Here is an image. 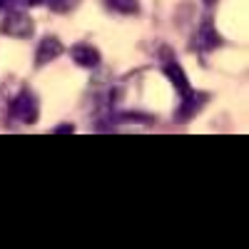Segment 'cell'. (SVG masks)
I'll return each mask as SVG.
<instances>
[{
  "label": "cell",
  "instance_id": "1",
  "mask_svg": "<svg viewBox=\"0 0 249 249\" xmlns=\"http://www.w3.org/2000/svg\"><path fill=\"white\" fill-rule=\"evenodd\" d=\"M0 33L8 35V37H18V40H25L35 33V23L28 13H10L3 23H0Z\"/></svg>",
  "mask_w": 249,
  "mask_h": 249
},
{
  "label": "cell",
  "instance_id": "2",
  "mask_svg": "<svg viewBox=\"0 0 249 249\" xmlns=\"http://www.w3.org/2000/svg\"><path fill=\"white\" fill-rule=\"evenodd\" d=\"M40 107H37V97L33 95V92H20L15 100H13V105H10V115L15 117V120H20L23 124H33V122H37V112Z\"/></svg>",
  "mask_w": 249,
  "mask_h": 249
},
{
  "label": "cell",
  "instance_id": "3",
  "mask_svg": "<svg viewBox=\"0 0 249 249\" xmlns=\"http://www.w3.org/2000/svg\"><path fill=\"white\" fill-rule=\"evenodd\" d=\"M62 43L57 37H43L40 40V45H37V50H35V65L37 68H43V65H48V62H53V60H57L60 55H62Z\"/></svg>",
  "mask_w": 249,
  "mask_h": 249
},
{
  "label": "cell",
  "instance_id": "4",
  "mask_svg": "<svg viewBox=\"0 0 249 249\" xmlns=\"http://www.w3.org/2000/svg\"><path fill=\"white\" fill-rule=\"evenodd\" d=\"M70 57H72L75 65L88 68V70L100 65V53H97V48H92L90 43H77V45H72V48H70Z\"/></svg>",
  "mask_w": 249,
  "mask_h": 249
},
{
  "label": "cell",
  "instance_id": "5",
  "mask_svg": "<svg viewBox=\"0 0 249 249\" xmlns=\"http://www.w3.org/2000/svg\"><path fill=\"white\" fill-rule=\"evenodd\" d=\"M164 75L170 77V82L177 88V92L184 97V95H190L192 92V88H190V80H187V75H184V70L177 65L175 60H170V62H164Z\"/></svg>",
  "mask_w": 249,
  "mask_h": 249
},
{
  "label": "cell",
  "instance_id": "6",
  "mask_svg": "<svg viewBox=\"0 0 249 249\" xmlns=\"http://www.w3.org/2000/svg\"><path fill=\"white\" fill-rule=\"evenodd\" d=\"M207 102V95H197L195 90L190 95H184V102L179 105V112H177V122H187L197 115V110Z\"/></svg>",
  "mask_w": 249,
  "mask_h": 249
},
{
  "label": "cell",
  "instance_id": "7",
  "mask_svg": "<svg viewBox=\"0 0 249 249\" xmlns=\"http://www.w3.org/2000/svg\"><path fill=\"white\" fill-rule=\"evenodd\" d=\"M105 5L120 15H137L140 13V0H105Z\"/></svg>",
  "mask_w": 249,
  "mask_h": 249
},
{
  "label": "cell",
  "instance_id": "8",
  "mask_svg": "<svg viewBox=\"0 0 249 249\" xmlns=\"http://www.w3.org/2000/svg\"><path fill=\"white\" fill-rule=\"evenodd\" d=\"M199 35H202V48H204V50H212L214 45H219V37H217V33H214V25H212V23H204Z\"/></svg>",
  "mask_w": 249,
  "mask_h": 249
},
{
  "label": "cell",
  "instance_id": "9",
  "mask_svg": "<svg viewBox=\"0 0 249 249\" xmlns=\"http://www.w3.org/2000/svg\"><path fill=\"white\" fill-rule=\"evenodd\" d=\"M45 3H48V8H50L53 13H60V15H62V13L75 10L80 0H45Z\"/></svg>",
  "mask_w": 249,
  "mask_h": 249
},
{
  "label": "cell",
  "instance_id": "10",
  "mask_svg": "<svg viewBox=\"0 0 249 249\" xmlns=\"http://www.w3.org/2000/svg\"><path fill=\"white\" fill-rule=\"evenodd\" d=\"M53 132H55V135H68V132H70V135H72V132H75V127H72V124H57V127H55Z\"/></svg>",
  "mask_w": 249,
  "mask_h": 249
},
{
  "label": "cell",
  "instance_id": "11",
  "mask_svg": "<svg viewBox=\"0 0 249 249\" xmlns=\"http://www.w3.org/2000/svg\"><path fill=\"white\" fill-rule=\"evenodd\" d=\"M25 3H28V5H40L43 0H25Z\"/></svg>",
  "mask_w": 249,
  "mask_h": 249
},
{
  "label": "cell",
  "instance_id": "12",
  "mask_svg": "<svg viewBox=\"0 0 249 249\" xmlns=\"http://www.w3.org/2000/svg\"><path fill=\"white\" fill-rule=\"evenodd\" d=\"M5 5H8V0H0V13L5 10Z\"/></svg>",
  "mask_w": 249,
  "mask_h": 249
},
{
  "label": "cell",
  "instance_id": "13",
  "mask_svg": "<svg viewBox=\"0 0 249 249\" xmlns=\"http://www.w3.org/2000/svg\"><path fill=\"white\" fill-rule=\"evenodd\" d=\"M204 3H214V0H204Z\"/></svg>",
  "mask_w": 249,
  "mask_h": 249
}]
</instances>
